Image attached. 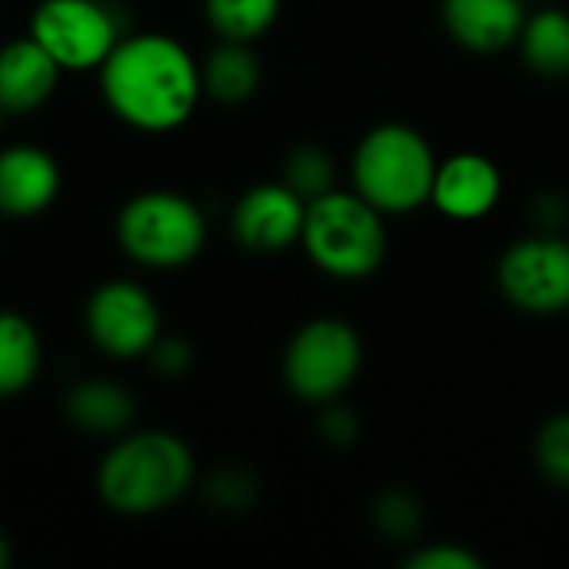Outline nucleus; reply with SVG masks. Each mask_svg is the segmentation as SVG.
Returning <instances> with one entry per match:
<instances>
[{
	"instance_id": "14",
	"label": "nucleus",
	"mask_w": 569,
	"mask_h": 569,
	"mask_svg": "<svg viewBox=\"0 0 569 569\" xmlns=\"http://www.w3.org/2000/svg\"><path fill=\"white\" fill-rule=\"evenodd\" d=\"M440 17L447 33L473 53L513 47L527 20L523 0H443Z\"/></svg>"
},
{
	"instance_id": "1",
	"label": "nucleus",
	"mask_w": 569,
	"mask_h": 569,
	"mask_svg": "<svg viewBox=\"0 0 569 569\" xmlns=\"http://www.w3.org/2000/svg\"><path fill=\"white\" fill-rule=\"evenodd\" d=\"M107 110L140 133L180 130L200 97V63L170 33H123L97 70Z\"/></svg>"
},
{
	"instance_id": "12",
	"label": "nucleus",
	"mask_w": 569,
	"mask_h": 569,
	"mask_svg": "<svg viewBox=\"0 0 569 569\" xmlns=\"http://www.w3.org/2000/svg\"><path fill=\"white\" fill-rule=\"evenodd\" d=\"M60 193V163L33 143L0 150V217L30 220L53 207Z\"/></svg>"
},
{
	"instance_id": "10",
	"label": "nucleus",
	"mask_w": 569,
	"mask_h": 569,
	"mask_svg": "<svg viewBox=\"0 0 569 569\" xmlns=\"http://www.w3.org/2000/svg\"><path fill=\"white\" fill-rule=\"evenodd\" d=\"M307 217V200L297 197L283 180L250 187L230 217L237 243L250 253H280L300 243Z\"/></svg>"
},
{
	"instance_id": "13",
	"label": "nucleus",
	"mask_w": 569,
	"mask_h": 569,
	"mask_svg": "<svg viewBox=\"0 0 569 569\" xmlns=\"http://www.w3.org/2000/svg\"><path fill=\"white\" fill-rule=\"evenodd\" d=\"M60 73L57 60L30 33L7 40L0 47V113L27 117L40 110L53 97Z\"/></svg>"
},
{
	"instance_id": "19",
	"label": "nucleus",
	"mask_w": 569,
	"mask_h": 569,
	"mask_svg": "<svg viewBox=\"0 0 569 569\" xmlns=\"http://www.w3.org/2000/svg\"><path fill=\"white\" fill-rule=\"evenodd\" d=\"M203 13L220 40L253 43L277 23L280 0H203Z\"/></svg>"
},
{
	"instance_id": "11",
	"label": "nucleus",
	"mask_w": 569,
	"mask_h": 569,
	"mask_svg": "<svg viewBox=\"0 0 569 569\" xmlns=\"http://www.w3.org/2000/svg\"><path fill=\"white\" fill-rule=\"evenodd\" d=\"M503 197L500 167L483 153H453L437 163L430 203L450 220H480Z\"/></svg>"
},
{
	"instance_id": "3",
	"label": "nucleus",
	"mask_w": 569,
	"mask_h": 569,
	"mask_svg": "<svg viewBox=\"0 0 569 569\" xmlns=\"http://www.w3.org/2000/svg\"><path fill=\"white\" fill-rule=\"evenodd\" d=\"M300 243L327 277L363 280L387 257L383 213L357 190H330L307 203Z\"/></svg>"
},
{
	"instance_id": "26",
	"label": "nucleus",
	"mask_w": 569,
	"mask_h": 569,
	"mask_svg": "<svg viewBox=\"0 0 569 569\" xmlns=\"http://www.w3.org/2000/svg\"><path fill=\"white\" fill-rule=\"evenodd\" d=\"M320 437L330 447H350L360 437V420L347 410V407H333L327 403V410L320 413Z\"/></svg>"
},
{
	"instance_id": "5",
	"label": "nucleus",
	"mask_w": 569,
	"mask_h": 569,
	"mask_svg": "<svg viewBox=\"0 0 569 569\" xmlns=\"http://www.w3.org/2000/svg\"><path fill=\"white\" fill-rule=\"evenodd\" d=\"M117 247L147 270H180L207 243L203 210L177 190H140L117 213Z\"/></svg>"
},
{
	"instance_id": "27",
	"label": "nucleus",
	"mask_w": 569,
	"mask_h": 569,
	"mask_svg": "<svg viewBox=\"0 0 569 569\" xmlns=\"http://www.w3.org/2000/svg\"><path fill=\"white\" fill-rule=\"evenodd\" d=\"M533 213H537V220L543 227H560L569 217V207L560 193H540L537 203H533Z\"/></svg>"
},
{
	"instance_id": "18",
	"label": "nucleus",
	"mask_w": 569,
	"mask_h": 569,
	"mask_svg": "<svg viewBox=\"0 0 569 569\" xmlns=\"http://www.w3.org/2000/svg\"><path fill=\"white\" fill-rule=\"evenodd\" d=\"M517 43H520L523 63L533 73L550 77V80L569 77V13L557 7L537 10L533 17L523 20Z\"/></svg>"
},
{
	"instance_id": "9",
	"label": "nucleus",
	"mask_w": 569,
	"mask_h": 569,
	"mask_svg": "<svg viewBox=\"0 0 569 569\" xmlns=\"http://www.w3.org/2000/svg\"><path fill=\"white\" fill-rule=\"evenodd\" d=\"M497 283L507 303L523 313H563L569 310V240L537 233L510 243L497 263Z\"/></svg>"
},
{
	"instance_id": "17",
	"label": "nucleus",
	"mask_w": 569,
	"mask_h": 569,
	"mask_svg": "<svg viewBox=\"0 0 569 569\" xmlns=\"http://www.w3.org/2000/svg\"><path fill=\"white\" fill-rule=\"evenodd\" d=\"M203 93L217 103H243L260 87V60L250 43L220 40L200 63Z\"/></svg>"
},
{
	"instance_id": "24",
	"label": "nucleus",
	"mask_w": 569,
	"mask_h": 569,
	"mask_svg": "<svg viewBox=\"0 0 569 569\" xmlns=\"http://www.w3.org/2000/svg\"><path fill=\"white\" fill-rule=\"evenodd\" d=\"M407 569H483V560L457 543H423L407 557Z\"/></svg>"
},
{
	"instance_id": "21",
	"label": "nucleus",
	"mask_w": 569,
	"mask_h": 569,
	"mask_svg": "<svg viewBox=\"0 0 569 569\" xmlns=\"http://www.w3.org/2000/svg\"><path fill=\"white\" fill-rule=\"evenodd\" d=\"M200 493H203L207 507H213L217 513H243V510H250L257 503L260 483H257V477L247 467L223 463V467H217L203 480Z\"/></svg>"
},
{
	"instance_id": "4",
	"label": "nucleus",
	"mask_w": 569,
	"mask_h": 569,
	"mask_svg": "<svg viewBox=\"0 0 569 569\" xmlns=\"http://www.w3.org/2000/svg\"><path fill=\"white\" fill-rule=\"evenodd\" d=\"M433 177V147L410 123H380L357 143L353 187L380 213H410L430 203Z\"/></svg>"
},
{
	"instance_id": "8",
	"label": "nucleus",
	"mask_w": 569,
	"mask_h": 569,
	"mask_svg": "<svg viewBox=\"0 0 569 569\" xmlns=\"http://www.w3.org/2000/svg\"><path fill=\"white\" fill-rule=\"evenodd\" d=\"M83 327L103 357L143 360L163 337V313L137 280H107L87 297Z\"/></svg>"
},
{
	"instance_id": "23",
	"label": "nucleus",
	"mask_w": 569,
	"mask_h": 569,
	"mask_svg": "<svg viewBox=\"0 0 569 569\" xmlns=\"http://www.w3.org/2000/svg\"><path fill=\"white\" fill-rule=\"evenodd\" d=\"M533 457H537L540 473H543L550 483L569 490V410L553 413V417L540 427V433H537V440H533Z\"/></svg>"
},
{
	"instance_id": "28",
	"label": "nucleus",
	"mask_w": 569,
	"mask_h": 569,
	"mask_svg": "<svg viewBox=\"0 0 569 569\" xmlns=\"http://www.w3.org/2000/svg\"><path fill=\"white\" fill-rule=\"evenodd\" d=\"M10 560H13V550H10V540H7V533L0 530V569L10 567Z\"/></svg>"
},
{
	"instance_id": "16",
	"label": "nucleus",
	"mask_w": 569,
	"mask_h": 569,
	"mask_svg": "<svg viewBox=\"0 0 569 569\" xmlns=\"http://www.w3.org/2000/svg\"><path fill=\"white\" fill-rule=\"evenodd\" d=\"M43 367V340L37 327L17 313L0 310V400L30 390Z\"/></svg>"
},
{
	"instance_id": "2",
	"label": "nucleus",
	"mask_w": 569,
	"mask_h": 569,
	"mask_svg": "<svg viewBox=\"0 0 569 569\" xmlns=\"http://www.w3.org/2000/svg\"><path fill=\"white\" fill-rule=\"evenodd\" d=\"M197 480V460L173 430H127L97 463L93 490L117 517H153L180 503Z\"/></svg>"
},
{
	"instance_id": "7",
	"label": "nucleus",
	"mask_w": 569,
	"mask_h": 569,
	"mask_svg": "<svg viewBox=\"0 0 569 569\" xmlns=\"http://www.w3.org/2000/svg\"><path fill=\"white\" fill-rule=\"evenodd\" d=\"M63 73H90L117 47L120 23L103 0H40L27 30Z\"/></svg>"
},
{
	"instance_id": "6",
	"label": "nucleus",
	"mask_w": 569,
	"mask_h": 569,
	"mask_svg": "<svg viewBox=\"0 0 569 569\" xmlns=\"http://www.w3.org/2000/svg\"><path fill=\"white\" fill-rule=\"evenodd\" d=\"M360 333L337 317L303 323L283 350V383L297 400L333 403L360 373Z\"/></svg>"
},
{
	"instance_id": "25",
	"label": "nucleus",
	"mask_w": 569,
	"mask_h": 569,
	"mask_svg": "<svg viewBox=\"0 0 569 569\" xmlns=\"http://www.w3.org/2000/svg\"><path fill=\"white\" fill-rule=\"evenodd\" d=\"M150 367L160 373V377H183L190 367H193V347L183 340V337H160L153 343V350L147 353Z\"/></svg>"
},
{
	"instance_id": "15",
	"label": "nucleus",
	"mask_w": 569,
	"mask_h": 569,
	"mask_svg": "<svg viewBox=\"0 0 569 569\" xmlns=\"http://www.w3.org/2000/svg\"><path fill=\"white\" fill-rule=\"evenodd\" d=\"M63 417L73 430L97 437V440H117L127 430H133L137 420V397L107 377H87L77 380L63 393Z\"/></svg>"
},
{
	"instance_id": "22",
	"label": "nucleus",
	"mask_w": 569,
	"mask_h": 569,
	"mask_svg": "<svg viewBox=\"0 0 569 569\" xmlns=\"http://www.w3.org/2000/svg\"><path fill=\"white\" fill-rule=\"evenodd\" d=\"M373 527L393 540V543H410L420 537V527H423V510L417 503V497L410 490H400V487H390L383 490L377 500H373Z\"/></svg>"
},
{
	"instance_id": "20",
	"label": "nucleus",
	"mask_w": 569,
	"mask_h": 569,
	"mask_svg": "<svg viewBox=\"0 0 569 569\" xmlns=\"http://www.w3.org/2000/svg\"><path fill=\"white\" fill-rule=\"evenodd\" d=\"M283 183L307 203L333 190V160L317 143H300L283 160Z\"/></svg>"
}]
</instances>
